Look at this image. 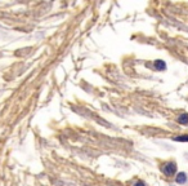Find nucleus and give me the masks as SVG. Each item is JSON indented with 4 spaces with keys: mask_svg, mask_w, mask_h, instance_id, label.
I'll return each mask as SVG.
<instances>
[{
    "mask_svg": "<svg viewBox=\"0 0 188 186\" xmlns=\"http://www.w3.org/2000/svg\"><path fill=\"white\" fill-rule=\"evenodd\" d=\"M175 141H188V136H182V137H175Z\"/></svg>",
    "mask_w": 188,
    "mask_h": 186,
    "instance_id": "obj_5",
    "label": "nucleus"
},
{
    "mask_svg": "<svg viewBox=\"0 0 188 186\" xmlns=\"http://www.w3.org/2000/svg\"><path fill=\"white\" fill-rule=\"evenodd\" d=\"M178 122H179L180 124L187 125V124H188V114H182V115L178 118Z\"/></svg>",
    "mask_w": 188,
    "mask_h": 186,
    "instance_id": "obj_3",
    "label": "nucleus"
},
{
    "mask_svg": "<svg viewBox=\"0 0 188 186\" xmlns=\"http://www.w3.org/2000/svg\"><path fill=\"white\" fill-rule=\"evenodd\" d=\"M162 171H164L165 174H168V176H171V174H174L175 171H176V166H175V163H173V162L168 163L166 166H164Z\"/></svg>",
    "mask_w": 188,
    "mask_h": 186,
    "instance_id": "obj_1",
    "label": "nucleus"
},
{
    "mask_svg": "<svg viewBox=\"0 0 188 186\" xmlns=\"http://www.w3.org/2000/svg\"><path fill=\"white\" fill-rule=\"evenodd\" d=\"M156 67L159 69V70H165L166 69V65H165V62L164 61H156Z\"/></svg>",
    "mask_w": 188,
    "mask_h": 186,
    "instance_id": "obj_4",
    "label": "nucleus"
},
{
    "mask_svg": "<svg viewBox=\"0 0 188 186\" xmlns=\"http://www.w3.org/2000/svg\"><path fill=\"white\" fill-rule=\"evenodd\" d=\"M134 186H146V185H144V182H142V181H138Z\"/></svg>",
    "mask_w": 188,
    "mask_h": 186,
    "instance_id": "obj_6",
    "label": "nucleus"
},
{
    "mask_svg": "<svg viewBox=\"0 0 188 186\" xmlns=\"http://www.w3.org/2000/svg\"><path fill=\"white\" fill-rule=\"evenodd\" d=\"M186 181H187V176H186V173L182 172V173H179L178 176H176V182H178V184H184Z\"/></svg>",
    "mask_w": 188,
    "mask_h": 186,
    "instance_id": "obj_2",
    "label": "nucleus"
}]
</instances>
